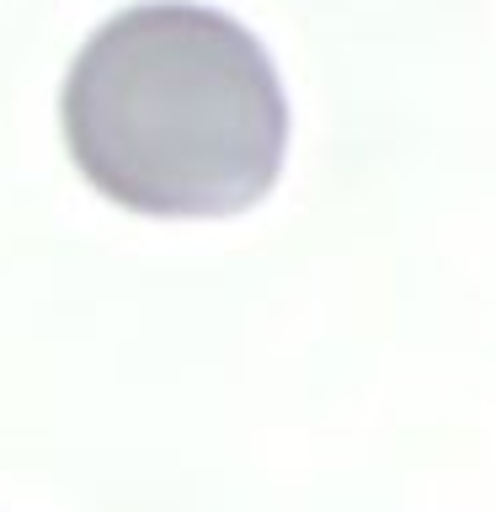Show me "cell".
<instances>
[{
	"label": "cell",
	"instance_id": "6da1fadb",
	"mask_svg": "<svg viewBox=\"0 0 496 512\" xmlns=\"http://www.w3.org/2000/svg\"><path fill=\"white\" fill-rule=\"evenodd\" d=\"M64 144L86 182L144 219H230L288 155V96L251 27L192 0H144L80 43Z\"/></svg>",
	"mask_w": 496,
	"mask_h": 512
}]
</instances>
